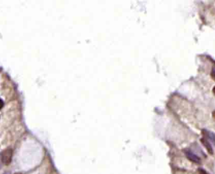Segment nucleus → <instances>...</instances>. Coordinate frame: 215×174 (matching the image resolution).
Masks as SVG:
<instances>
[{"mask_svg": "<svg viewBox=\"0 0 215 174\" xmlns=\"http://www.w3.org/2000/svg\"><path fill=\"white\" fill-rule=\"evenodd\" d=\"M13 156V150L12 149L8 148L5 149L3 152H2L1 155V160L3 164L8 165L11 162Z\"/></svg>", "mask_w": 215, "mask_h": 174, "instance_id": "f257e3e1", "label": "nucleus"}, {"mask_svg": "<svg viewBox=\"0 0 215 174\" xmlns=\"http://www.w3.org/2000/svg\"><path fill=\"white\" fill-rule=\"evenodd\" d=\"M2 163H3V162H2V160H1V155H0V168H1Z\"/></svg>", "mask_w": 215, "mask_h": 174, "instance_id": "7ed1b4c3", "label": "nucleus"}, {"mask_svg": "<svg viewBox=\"0 0 215 174\" xmlns=\"http://www.w3.org/2000/svg\"><path fill=\"white\" fill-rule=\"evenodd\" d=\"M3 174H11V172H10V171H5V172H4Z\"/></svg>", "mask_w": 215, "mask_h": 174, "instance_id": "20e7f679", "label": "nucleus"}, {"mask_svg": "<svg viewBox=\"0 0 215 174\" xmlns=\"http://www.w3.org/2000/svg\"><path fill=\"white\" fill-rule=\"evenodd\" d=\"M4 105V103L3 101V100H0V109H1V108H3V106Z\"/></svg>", "mask_w": 215, "mask_h": 174, "instance_id": "f03ea898", "label": "nucleus"}, {"mask_svg": "<svg viewBox=\"0 0 215 174\" xmlns=\"http://www.w3.org/2000/svg\"><path fill=\"white\" fill-rule=\"evenodd\" d=\"M14 174H22V173H20V172H16V173H15Z\"/></svg>", "mask_w": 215, "mask_h": 174, "instance_id": "39448f33", "label": "nucleus"}]
</instances>
